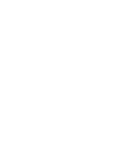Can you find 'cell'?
Masks as SVG:
<instances>
[]
</instances>
